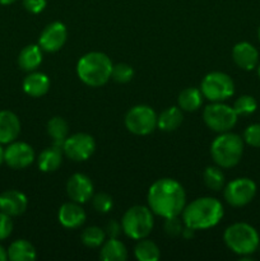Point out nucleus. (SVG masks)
Masks as SVG:
<instances>
[{
    "label": "nucleus",
    "instance_id": "26",
    "mask_svg": "<svg viewBox=\"0 0 260 261\" xmlns=\"http://www.w3.org/2000/svg\"><path fill=\"white\" fill-rule=\"evenodd\" d=\"M46 130H47V134L53 138L54 144L63 148L64 140L68 138L69 134V124L66 122V120L60 116L51 117L48 120Z\"/></svg>",
    "mask_w": 260,
    "mask_h": 261
},
{
    "label": "nucleus",
    "instance_id": "24",
    "mask_svg": "<svg viewBox=\"0 0 260 261\" xmlns=\"http://www.w3.org/2000/svg\"><path fill=\"white\" fill-rule=\"evenodd\" d=\"M99 259L103 261H125L127 259V249L120 240H105L101 245Z\"/></svg>",
    "mask_w": 260,
    "mask_h": 261
},
{
    "label": "nucleus",
    "instance_id": "37",
    "mask_svg": "<svg viewBox=\"0 0 260 261\" xmlns=\"http://www.w3.org/2000/svg\"><path fill=\"white\" fill-rule=\"evenodd\" d=\"M121 232V222L119 223L116 219H111V221L106 224V227H105V233H106V236L109 237V239H117Z\"/></svg>",
    "mask_w": 260,
    "mask_h": 261
},
{
    "label": "nucleus",
    "instance_id": "41",
    "mask_svg": "<svg viewBox=\"0 0 260 261\" xmlns=\"http://www.w3.org/2000/svg\"><path fill=\"white\" fill-rule=\"evenodd\" d=\"M17 0H0V4L2 5H12L13 3H15Z\"/></svg>",
    "mask_w": 260,
    "mask_h": 261
},
{
    "label": "nucleus",
    "instance_id": "32",
    "mask_svg": "<svg viewBox=\"0 0 260 261\" xmlns=\"http://www.w3.org/2000/svg\"><path fill=\"white\" fill-rule=\"evenodd\" d=\"M91 200L94 211L101 214L109 213L112 209V206H114V200H112L111 195H109L107 193L96 194V195L92 196Z\"/></svg>",
    "mask_w": 260,
    "mask_h": 261
},
{
    "label": "nucleus",
    "instance_id": "42",
    "mask_svg": "<svg viewBox=\"0 0 260 261\" xmlns=\"http://www.w3.org/2000/svg\"><path fill=\"white\" fill-rule=\"evenodd\" d=\"M257 76H259V78H260V64H259V65H257Z\"/></svg>",
    "mask_w": 260,
    "mask_h": 261
},
{
    "label": "nucleus",
    "instance_id": "22",
    "mask_svg": "<svg viewBox=\"0 0 260 261\" xmlns=\"http://www.w3.org/2000/svg\"><path fill=\"white\" fill-rule=\"evenodd\" d=\"M184 121L183 110L178 106H171L161 112L157 117V127L162 132L170 133L178 129Z\"/></svg>",
    "mask_w": 260,
    "mask_h": 261
},
{
    "label": "nucleus",
    "instance_id": "4",
    "mask_svg": "<svg viewBox=\"0 0 260 261\" xmlns=\"http://www.w3.org/2000/svg\"><path fill=\"white\" fill-rule=\"evenodd\" d=\"M244 139L235 133H221L211 144V155L221 168L237 166L244 154Z\"/></svg>",
    "mask_w": 260,
    "mask_h": 261
},
{
    "label": "nucleus",
    "instance_id": "1",
    "mask_svg": "<svg viewBox=\"0 0 260 261\" xmlns=\"http://www.w3.org/2000/svg\"><path fill=\"white\" fill-rule=\"evenodd\" d=\"M147 203L155 216L162 218L177 217L186 205V193L175 178H160L148 189Z\"/></svg>",
    "mask_w": 260,
    "mask_h": 261
},
{
    "label": "nucleus",
    "instance_id": "23",
    "mask_svg": "<svg viewBox=\"0 0 260 261\" xmlns=\"http://www.w3.org/2000/svg\"><path fill=\"white\" fill-rule=\"evenodd\" d=\"M10 261H33L37 257L35 246L27 240H15L7 250Z\"/></svg>",
    "mask_w": 260,
    "mask_h": 261
},
{
    "label": "nucleus",
    "instance_id": "27",
    "mask_svg": "<svg viewBox=\"0 0 260 261\" xmlns=\"http://www.w3.org/2000/svg\"><path fill=\"white\" fill-rule=\"evenodd\" d=\"M134 256L139 261H157L161 257V250L155 242L148 239L138 240L134 247Z\"/></svg>",
    "mask_w": 260,
    "mask_h": 261
},
{
    "label": "nucleus",
    "instance_id": "39",
    "mask_svg": "<svg viewBox=\"0 0 260 261\" xmlns=\"http://www.w3.org/2000/svg\"><path fill=\"white\" fill-rule=\"evenodd\" d=\"M5 260H8V252L7 250L4 249V246L0 245V261H5Z\"/></svg>",
    "mask_w": 260,
    "mask_h": 261
},
{
    "label": "nucleus",
    "instance_id": "9",
    "mask_svg": "<svg viewBox=\"0 0 260 261\" xmlns=\"http://www.w3.org/2000/svg\"><path fill=\"white\" fill-rule=\"evenodd\" d=\"M157 117L154 110L148 105H137L125 115V127L134 135H149L157 127Z\"/></svg>",
    "mask_w": 260,
    "mask_h": 261
},
{
    "label": "nucleus",
    "instance_id": "3",
    "mask_svg": "<svg viewBox=\"0 0 260 261\" xmlns=\"http://www.w3.org/2000/svg\"><path fill=\"white\" fill-rule=\"evenodd\" d=\"M111 59L99 51H91L82 56L76 63V75L86 86L98 88L111 79Z\"/></svg>",
    "mask_w": 260,
    "mask_h": 261
},
{
    "label": "nucleus",
    "instance_id": "13",
    "mask_svg": "<svg viewBox=\"0 0 260 261\" xmlns=\"http://www.w3.org/2000/svg\"><path fill=\"white\" fill-rule=\"evenodd\" d=\"M66 40H68V30L65 24L56 20L43 28L38 37V46L45 53H56L64 47Z\"/></svg>",
    "mask_w": 260,
    "mask_h": 261
},
{
    "label": "nucleus",
    "instance_id": "28",
    "mask_svg": "<svg viewBox=\"0 0 260 261\" xmlns=\"http://www.w3.org/2000/svg\"><path fill=\"white\" fill-rule=\"evenodd\" d=\"M203 181L211 190L221 191L224 188L226 178L219 166H208L203 172Z\"/></svg>",
    "mask_w": 260,
    "mask_h": 261
},
{
    "label": "nucleus",
    "instance_id": "19",
    "mask_svg": "<svg viewBox=\"0 0 260 261\" xmlns=\"http://www.w3.org/2000/svg\"><path fill=\"white\" fill-rule=\"evenodd\" d=\"M23 91L33 98L45 96L50 89V78L41 71H31L23 79Z\"/></svg>",
    "mask_w": 260,
    "mask_h": 261
},
{
    "label": "nucleus",
    "instance_id": "34",
    "mask_svg": "<svg viewBox=\"0 0 260 261\" xmlns=\"http://www.w3.org/2000/svg\"><path fill=\"white\" fill-rule=\"evenodd\" d=\"M185 227L183 219L177 217H170V218H165V224H163V229H165L166 234L171 237H177L183 233V229Z\"/></svg>",
    "mask_w": 260,
    "mask_h": 261
},
{
    "label": "nucleus",
    "instance_id": "21",
    "mask_svg": "<svg viewBox=\"0 0 260 261\" xmlns=\"http://www.w3.org/2000/svg\"><path fill=\"white\" fill-rule=\"evenodd\" d=\"M42 48L38 45H28L18 55V65L23 71H35L42 63Z\"/></svg>",
    "mask_w": 260,
    "mask_h": 261
},
{
    "label": "nucleus",
    "instance_id": "18",
    "mask_svg": "<svg viewBox=\"0 0 260 261\" xmlns=\"http://www.w3.org/2000/svg\"><path fill=\"white\" fill-rule=\"evenodd\" d=\"M20 133L19 117L9 110L0 111V143L9 144L14 142Z\"/></svg>",
    "mask_w": 260,
    "mask_h": 261
},
{
    "label": "nucleus",
    "instance_id": "20",
    "mask_svg": "<svg viewBox=\"0 0 260 261\" xmlns=\"http://www.w3.org/2000/svg\"><path fill=\"white\" fill-rule=\"evenodd\" d=\"M63 148L54 144L53 147L45 148L38 154L37 166L42 172H55L63 163Z\"/></svg>",
    "mask_w": 260,
    "mask_h": 261
},
{
    "label": "nucleus",
    "instance_id": "10",
    "mask_svg": "<svg viewBox=\"0 0 260 261\" xmlns=\"http://www.w3.org/2000/svg\"><path fill=\"white\" fill-rule=\"evenodd\" d=\"M256 195V184L249 177H237L223 188L224 200L235 208H241L254 200Z\"/></svg>",
    "mask_w": 260,
    "mask_h": 261
},
{
    "label": "nucleus",
    "instance_id": "40",
    "mask_svg": "<svg viewBox=\"0 0 260 261\" xmlns=\"http://www.w3.org/2000/svg\"><path fill=\"white\" fill-rule=\"evenodd\" d=\"M4 152L5 149L2 147V143H0V165H3V162H4Z\"/></svg>",
    "mask_w": 260,
    "mask_h": 261
},
{
    "label": "nucleus",
    "instance_id": "2",
    "mask_svg": "<svg viewBox=\"0 0 260 261\" xmlns=\"http://www.w3.org/2000/svg\"><path fill=\"white\" fill-rule=\"evenodd\" d=\"M224 216L221 201L212 196H203L185 205L181 219L186 227L195 229H209L216 227Z\"/></svg>",
    "mask_w": 260,
    "mask_h": 261
},
{
    "label": "nucleus",
    "instance_id": "25",
    "mask_svg": "<svg viewBox=\"0 0 260 261\" xmlns=\"http://www.w3.org/2000/svg\"><path fill=\"white\" fill-rule=\"evenodd\" d=\"M203 98L204 96L200 89L188 87V88L183 89L178 94L177 106L186 112L198 111L203 105Z\"/></svg>",
    "mask_w": 260,
    "mask_h": 261
},
{
    "label": "nucleus",
    "instance_id": "7",
    "mask_svg": "<svg viewBox=\"0 0 260 261\" xmlns=\"http://www.w3.org/2000/svg\"><path fill=\"white\" fill-rule=\"evenodd\" d=\"M200 91L204 98L211 102H224L235 93V83L228 74L212 71L203 78Z\"/></svg>",
    "mask_w": 260,
    "mask_h": 261
},
{
    "label": "nucleus",
    "instance_id": "31",
    "mask_svg": "<svg viewBox=\"0 0 260 261\" xmlns=\"http://www.w3.org/2000/svg\"><path fill=\"white\" fill-rule=\"evenodd\" d=\"M133 78H134V69H133V66L129 65V64L119 63L115 64V65L112 66L111 79H114L116 83H129Z\"/></svg>",
    "mask_w": 260,
    "mask_h": 261
},
{
    "label": "nucleus",
    "instance_id": "16",
    "mask_svg": "<svg viewBox=\"0 0 260 261\" xmlns=\"http://www.w3.org/2000/svg\"><path fill=\"white\" fill-rule=\"evenodd\" d=\"M232 60L240 69L250 71L257 66L259 53L254 45L242 41V42L236 43L232 48Z\"/></svg>",
    "mask_w": 260,
    "mask_h": 261
},
{
    "label": "nucleus",
    "instance_id": "33",
    "mask_svg": "<svg viewBox=\"0 0 260 261\" xmlns=\"http://www.w3.org/2000/svg\"><path fill=\"white\" fill-rule=\"evenodd\" d=\"M242 139L247 145L260 148V124H251L245 129Z\"/></svg>",
    "mask_w": 260,
    "mask_h": 261
},
{
    "label": "nucleus",
    "instance_id": "6",
    "mask_svg": "<svg viewBox=\"0 0 260 261\" xmlns=\"http://www.w3.org/2000/svg\"><path fill=\"white\" fill-rule=\"evenodd\" d=\"M154 226L153 212L149 206L134 205L127 209L121 218L122 232L132 240L147 239Z\"/></svg>",
    "mask_w": 260,
    "mask_h": 261
},
{
    "label": "nucleus",
    "instance_id": "11",
    "mask_svg": "<svg viewBox=\"0 0 260 261\" xmlns=\"http://www.w3.org/2000/svg\"><path fill=\"white\" fill-rule=\"evenodd\" d=\"M96 150V140L87 133H76L64 140V155L74 162H84L89 160Z\"/></svg>",
    "mask_w": 260,
    "mask_h": 261
},
{
    "label": "nucleus",
    "instance_id": "29",
    "mask_svg": "<svg viewBox=\"0 0 260 261\" xmlns=\"http://www.w3.org/2000/svg\"><path fill=\"white\" fill-rule=\"evenodd\" d=\"M106 233L105 229L99 228L97 226L87 227L83 232L81 233V241L84 246L91 247V249H96L99 247L106 240Z\"/></svg>",
    "mask_w": 260,
    "mask_h": 261
},
{
    "label": "nucleus",
    "instance_id": "30",
    "mask_svg": "<svg viewBox=\"0 0 260 261\" xmlns=\"http://www.w3.org/2000/svg\"><path fill=\"white\" fill-rule=\"evenodd\" d=\"M233 110L239 116H249V115L254 114L257 109V102L250 94H242L239 98L235 101Z\"/></svg>",
    "mask_w": 260,
    "mask_h": 261
},
{
    "label": "nucleus",
    "instance_id": "43",
    "mask_svg": "<svg viewBox=\"0 0 260 261\" xmlns=\"http://www.w3.org/2000/svg\"><path fill=\"white\" fill-rule=\"evenodd\" d=\"M257 37H259V41H260V27H259V31H257Z\"/></svg>",
    "mask_w": 260,
    "mask_h": 261
},
{
    "label": "nucleus",
    "instance_id": "38",
    "mask_svg": "<svg viewBox=\"0 0 260 261\" xmlns=\"http://www.w3.org/2000/svg\"><path fill=\"white\" fill-rule=\"evenodd\" d=\"M181 236H183L185 240H191L194 236H195V229H193V228H190V227L185 226V227H184Z\"/></svg>",
    "mask_w": 260,
    "mask_h": 261
},
{
    "label": "nucleus",
    "instance_id": "35",
    "mask_svg": "<svg viewBox=\"0 0 260 261\" xmlns=\"http://www.w3.org/2000/svg\"><path fill=\"white\" fill-rule=\"evenodd\" d=\"M13 221L12 217L0 212V241H4L12 234Z\"/></svg>",
    "mask_w": 260,
    "mask_h": 261
},
{
    "label": "nucleus",
    "instance_id": "17",
    "mask_svg": "<svg viewBox=\"0 0 260 261\" xmlns=\"http://www.w3.org/2000/svg\"><path fill=\"white\" fill-rule=\"evenodd\" d=\"M28 206V199L22 191L7 190L0 194V212L10 217L22 216Z\"/></svg>",
    "mask_w": 260,
    "mask_h": 261
},
{
    "label": "nucleus",
    "instance_id": "8",
    "mask_svg": "<svg viewBox=\"0 0 260 261\" xmlns=\"http://www.w3.org/2000/svg\"><path fill=\"white\" fill-rule=\"evenodd\" d=\"M237 117L239 115L235 112L233 107L223 102H212L203 111L205 125L218 134L231 132L237 124Z\"/></svg>",
    "mask_w": 260,
    "mask_h": 261
},
{
    "label": "nucleus",
    "instance_id": "15",
    "mask_svg": "<svg viewBox=\"0 0 260 261\" xmlns=\"http://www.w3.org/2000/svg\"><path fill=\"white\" fill-rule=\"evenodd\" d=\"M86 212L82 208V204L75 203V201H68L64 203L59 208L58 219L59 223L68 229H76L82 227L86 222Z\"/></svg>",
    "mask_w": 260,
    "mask_h": 261
},
{
    "label": "nucleus",
    "instance_id": "14",
    "mask_svg": "<svg viewBox=\"0 0 260 261\" xmlns=\"http://www.w3.org/2000/svg\"><path fill=\"white\" fill-rule=\"evenodd\" d=\"M94 193V186L91 178L84 173H74L66 182V194L69 199L75 203L84 204L91 200Z\"/></svg>",
    "mask_w": 260,
    "mask_h": 261
},
{
    "label": "nucleus",
    "instance_id": "12",
    "mask_svg": "<svg viewBox=\"0 0 260 261\" xmlns=\"http://www.w3.org/2000/svg\"><path fill=\"white\" fill-rule=\"evenodd\" d=\"M35 150L28 143L14 140L5 148L4 162L13 170H24L35 162Z\"/></svg>",
    "mask_w": 260,
    "mask_h": 261
},
{
    "label": "nucleus",
    "instance_id": "5",
    "mask_svg": "<svg viewBox=\"0 0 260 261\" xmlns=\"http://www.w3.org/2000/svg\"><path fill=\"white\" fill-rule=\"evenodd\" d=\"M223 241L233 254L244 257L256 251L260 245V236L251 224L237 222L224 229Z\"/></svg>",
    "mask_w": 260,
    "mask_h": 261
},
{
    "label": "nucleus",
    "instance_id": "36",
    "mask_svg": "<svg viewBox=\"0 0 260 261\" xmlns=\"http://www.w3.org/2000/svg\"><path fill=\"white\" fill-rule=\"evenodd\" d=\"M22 4L27 12L32 14H40L45 10L47 0H22Z\"/></svg>",
    "mask_w": 260,
    "mask_h": 261
}]
</instances>
